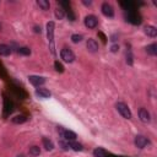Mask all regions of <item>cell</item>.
<instances>
[{"instance_id":"4","label":"cell","mask_w":157,"mask_h":157,"mask_svg":"<svg viewBox=\"0 0 157 157\" xmlns=\"http://www.w3.org/2000/svg\"><path fill=\"white\" fill-rule=\"evenodd\" d=\"M60 58L63 59V61L65 63H72L75 60V54L71 49L69 48H63L60 52Z\"/></svg>"},{"instance_id":"27","label":"cell","mask_w":157,"mask_h":157,"mask_svg":"<svg viewBox=\"0 0 157 157\" xmlns=\"http://www.w3.org/2000/svg\"><path fill=\"white\" fill-rule=\"evenodd\" d=\"M118 50H119V45H118V44H114V45L110 47V52H112V53H117Z\"/></svg>"},{"instance_id":"1","label":"cell","mask_w":157,"mask_h":157,"mask_svg":"<svg viewBox=\"0 0 157 157\" xmlns=\"http://www.w3.org/2000/svg\"><path fill=\"white\" fill-rule=\"evenodd\" d=\"M54 31H55V23L53 21H49L47 23V38L49 44V50L53 55H55V40H54Z\"/></svg>"},{"instance_id":"12","label":"cell","mask_w":157,"mask_h":157,"mask_svg":"<svg viewBox=\"0 0 157 157\" xmlns=\"http://www.w3.org/2000/svg\"><path fill=\"white\" fill-rule=\"evenodd\" d=\"M144 32H145L146 36L152 37V38H155V37L157 36V28L153 27V26H146V27L144 28Z\"/></svg>"},{"instance_id":"6","label":"cell","mask_w":157,"mask_h":157,"mask_svg":"<svg viewBox=\"0 0 157 157\" xmlns=\"http://www.w3.org/2000/svg\"><path fill=\"white\" fill-rule=\"evenodd\" d=\"M98 25V18L94 16V15H88L85 17V26L90 29H93L96 28Z\"/></svg>"},{"instance_id":"20","label":"cell","mask_w":157,"mask_h":157,"mask_svg":"<svg viewBox=\"0 0 157 157\" xmlns=\"http://www.w3.org/2000/svg\"><path fill=\"white\" fill-rule=\"evenodd\" d=\"M93 155H94V157H107V153H105V151L104 150H102V148H96L94 151H93Z\"/></svg>"},{"instance_id":"29","label":"cell","mask_w":157,"mask_h":157,"mask_svg":"<svg viewBox=\"0 0 157 157\" xmlns=\"http://www.w3.org/2000/svg\"><path fill=\"white\" fill-rule=\"evenodd\" d=\"M34 32H36V33H40V27L34 26Z\"/></svg>"},{"instance_id":"8","label":"cell","mask_w":157,"mask_h":157,"mask_svg":"<svg viewBox=\"0 0 157 157\" xmlns=\"http://www.w3.org/2000/svg\"><path fill=\"white\" fill-rule=\"evenodd\" d=\"M28 81H29V83H32L33 86L39 87V86H42V85L45 82V78H44V77H42V76L31 75V76H28Z\"/></svg>"},{"instance_id":"21","label":"cell","mask_w":157,"mask_h":157,"mask_svg":"<svg viewBox=\"0 0 157 157\" xmlns=\"http://www.w3.org/2000/svg\"><path fill=\"white\" fill-rule=\"evenodd\" d=\"M17 53H18L20 55H29V54H31V50H29V48H27V47H21V48L17 49Z\"/></svg>"},{"instance_id":"14","label":"cell","mask_w":157,"mask_h":157,"mask_svg":"<svg viewBox=\"0 0 157 157\" xmlns=\"http://www.w3.org/2000/svg\"><path fill=\"white\" fill-rule=\"evenodd\" d=\"M11 48L6 44H0V55L1 56H9L11 54Z\"/></svg>"},{"instance_id":"28","label":"cell","mask_w":157,"mask_h":157,"mask_svg":"<svg viewBox=\"0 0 157 157\" xmlns=\"http://www.w3.org/2000/svg\"><path fill=\"white\" fill-rule=\"evenodd\" d=\"M82 4H83V5H86V6H90V5L92 4V1H87V0H83V1H82Z\"/></svg>"},{"instance_id":"3","label":"cell","mask_w":157,"mask_h":157,"mask_svg":"<svg viewBox=\"0 0 157 157\" xmlns=\"http://www.w3.org/2000/svg\"><path fill=\"white\" fill-rule=\"evenodd\" d=\"M58 132H59V134L61 135V137H64L66 141H75L76 137H77V135H76L74 131L67 130V129H65V128H63V126H58Z\"/></svg>"},{"instance_id":"22","label":"cell","mask_w":157,"mask_h":157,"mask_svg":"<svg viewBox=\"0 0 157 157\" xmlns=\"http://www.w3.org/2000/svg\"><path fill=\"white\" fill-rule=\"evenodd\" d=\"M55 17H56L58 20H61V18L64 17V10H63L61 7H56V9H55Z\"/></svg>"},{"instance_id":"18","label":"cell","mask_w":157,"mask_h":157,"mask_svg":"<svg viewBox=\"0 0 157 157\" xmlns=\"http://www.w3.org/2000/svg\"><path fill=\"white\" fill-rule=\"evenodd\" d=\"M28 153L31 157H37L40 155V148L38 146H31L29 150H28Z\"/></svg>"},{"instance_id":"9","label":"cell","mask_w":157,"mask_h":157,"mask_svg":"<svg viewBox=\"0 0 157 157\" xmlns=\"http://www.w3.org/2000/svg\"><path fill=\"white\" fill-rule=\"evenodd\" d=\"M86 47H87L88 52H91V53H96V52H98V49H99V45H98L97 40L93 39V38H88V39H87Z\"/></svg>"},{"instance_id":"24","label":"cell","mask_w":157,"mask_h":157,"mask_svg":"<svg viewBox=\"0 0 157 157\" xmlns=\"http://www.w3.org/2000/svg\"><path fill=\"white\" fill-rule=\"evenodd\" d=\"M59 146H60L63 150H65V151L70 150V147H69V141H59Z\"/></svg>"},{"instance_id":"10","label":"cell","mask_w":157,"mask_h":157,"mask_svg":"<svg viewBox=\"0 0 157 157\" xmlns=\"http://www.w3.org/2000/svg\"><path fill=\"white\" fill-rule=\"evenodd\" d=\"M139 118L144 123H148L151 120V115H150L148 110L145 109V108H140V110H139Z\"/></svg>"},{"instance_id":"25","label":"cell","mask_w":157,"mask_h":157,"mask_svg":"<svg viewBox=\"0 0 157 157\" xmlns=\"http://www.w3.org/2000/svg\"><path fill=\"white\" fill-rule=\"evenodd\" d=\"M126 64L132 65V54H131V52H126Z\"/></svg>"},{"instance_id":"2","label":"cell","mask_w":157,"mask_h":157,"mask_svg":"<svg viewBox=\"0 0 157 157\" xmlns=\"http://www.w3.org/2000/svg\"><path fill=\"white\" fill-rule=\"evenodd\" d=\"M115 108H117V110L119 112V114L123 117V118H125V119H131V110H130V108L125 104V103H123V102H118L117 104H115Z\"/></svg>"},{"instance_id":"13","label":"cell","mask_w":157,"mask_h":157,"mask_svg":"<svg viewBox=\"0 0 157 157\" xmlns=\"http://www.w3.org/2000/svg\"><path fill=\"white\" fill-rule=\"evenodd\" d=\"M42 144H43V147L47 150V151H52L54 148V144L52 140H49L48 137H43L42 139Z\"/></svg>"},{"instance_id":"15","label":"cell","mask_w":157,"mask_h":157,"mask_svg":"<svg viewBox=\"0 0 157 157\" xmlns=\"http://www.w3.org/2000/svg\"><path fill=\"white\" fill-rule=\"evenodd\" d=\"M146 52H147V54H150V55H152V56L157 55V44H156V43H152V44L147 45Z\"/></svg>"},{"instance_id":"11","label":"cell","mask_w":157,"mask_h":157,"mask_svg":"<svg viewBox=\"0 0 157 157\" xmlns=\"http://www.w3.org/2000/svg\"><path fill=\"white\" fill-rule=\"evenodd\" d=\"M50 91L47 90V88H43V87H39L36 90V96L39 97V98H49L50 97Z\"/></svg>"},{"instance_id":"23","label":"cell","mask_w":157,"mask_h":157,"mask_svg":"<svg viewBox=\"0 0 157 157\" xmlns=\"http://www.w3.org/2000/svg\"><path fill=\"white\" fill-rule=\"evenodd\" d=\"M82 38H83V37H82L81 34H72V36H71V42H72V43H80V42L82 40Z\"/></svg>"},{"instance_id":"30","label":"cell","mask_w":157,"mask_h":157,"mask_svg":"<svg viewBox=\"0 0 157 157\" xmlns=\"http://www.w3.org/2000/svg\"><path fill=\"white\" fill-rule=\"evenodd\" d=\"M16 157H25V156H23V155H17Z\"/></svg>"},{"instance_id":"16","label":"cell","mask_w":157,"mask_h":157,"mask_svg":"<svg viewBox=\"0 0 157 157\" xmlns=\"http://www.w3.org/2000/svg\"><path fill=\"white\" fill-rule=\"evenodd\" d=\"M69 147H70V150H74V151H82L83 150V146L76 141H69Z\"/></svg>"},{"instance_id":"19","label":"cell","mask_w":157,"mask_h":157,"mask_svg":"<svg viewBox=\"0 0 157 157\" xmlns=\"http://www.w3.org/2000/svg\"><path fill=\"white\" fill-rule=\"evenodd\" d=\"M37 5H38L42 10H49V7H50V4H49L47 0H38V1H37Z\"/></svg>"},{"instance_id":"26","label":"cell","mask_w":157,"mask_h":157,"mask_svg":"<svg viewBox=\"0 0 157 157\" xmlns=\"http://www.w3.org/2000/svg\"><path fill=\"white\" fill-rule=\"evenodd\" d=\"M54 66H55V70H56V71H59V72H63V71H64V66H63L58 60L54 63Z\"/></svg>"},{"instance_id":"17","label":"cell","mask_w":157,"mask_h":157,"mask_svg":"<svg viewBox=\"0 0 157 157\" xmlns=\"http://www.w3.org/2000/svg\"><path fill=\"white\" fill-rule=\"evenodd\" d=\"M27 120V118L25 117V115H15V117H12L11 118V121L13 123V124H22V123H25Z\"/></svg>"},{"instance_id":"7","label":"cell","mask_w":157,"mask_h":157,"mask_svg":"<svg viewBox=\"0 0 157 157\" xmlns=\"http://www.w3.org/2000/svg\"><path fill=\"white\" fill-rule=\"evenodd\" d=\"M101 10H102V13H103L104 16H107V17H113V16H114V9H113V6H112L110 4H108V2H103Z\"/></svg>"},{"instance_id":"5","label":"cell","mask_w":157,"mask_h":157,"mask_svg":"<svg viewBox=\"0 0 157 157\" xmlns=\"http://www.w3.org/2000/svg\"><path fill=\"white\" fill-rule=\"evenodd\" d=\"M134 144H135V146L137 148H145L146 146H148L151 144V141L144 135H136L135 140H134Z\"/></svg>"}]
</instances>
